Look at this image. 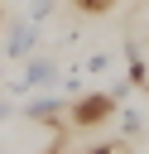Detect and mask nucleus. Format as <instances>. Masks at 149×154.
<instances>
[{"label":"nucleus","instance_id":"nucleus-1","mask_svg":"<svg viewBox=\"0 0 149 154\" xmlns=\"http://www.w3.org/2000/svg\"><path fill=\"white\" fill-rule=\"evenodd\" d=\"M111 111H115V96H111V91L82 96V101L72 106V125H101V120H111Z\"/></svg>","mask_w":149,"mask_h":154},{"label":"nucleus","instance_id":"nucleus-2","mask_svg":"<svg viewBox=\"0 0 149 154\" xmlns=\"http://www.w3.org/2000/svg\"><path fill=\"white\" fill-rule=\"evenodd\" d=\"M34 38H38L34 19H19V24L10 29V43H5V53H10V58H29V53H34Z\"/></svg>","mask_w":149,"mask_h":154},{"label":"nucleus","instance_id":"nucleus-3","mask_svg":"<svg viewBox=\"0 0 149 154\" xmlns=\"http://www.w3.org/2000/svg\"><path fill=\"white\" fill-rule=\"evenodd\" d=\"M53 72H58V67H53V63H43V58H38V63H29V72L19 77V91H29V87H43V82H53Z\"/></svg>","mask_w":149,"mask_h":154},{"label":"nucleus","instance_id":"nucleus-4","mask_svg":"<svg viewBox=\"0 0 149 154\" xmlns=\"http://www.w3.org/2000/svg\"><path fill=\"white\" fill-rule=\"evenodd\" d=\"M29 120H58V96H43V101H29L24 106Z\"/></svg>","mask_w":149,"mask_h":154},{"label":"nucleus","instance_id":"nucleus-5","mask_svg":"<svg viewBox=\"0 0 149 154\" xmlns=\"http://www.w3.org/2000/svg\"><path fill=\"white\" fill-rule=\"evenodd\" d=\"M115 0H77V10H87V14H106Z\"/></svg>","mask_w":149,"mask_h":154},{"label":"nucleus","instance_id":"nucleus-6","mask_svg":"<svg viewBox=\"0 0 149 154\" xmlns=\"http://www.w3.org/2000/svg\"><path fill=\"white\" fill-rule=\"evenodd\" d=\"M130 82H135V87H139V82H144V63H139V58H135V48H130Z\"/></svg>","mask_w":149,"mask_h":154},{"label":"nucleus","instance_id":"nucleus-7","mask_svg":"<svg viewBox=\"0 0 149 154\" xmlns=\"http://www.w3.org/2000/svg\"><path fill=\"white\" fill-rule=\"evenodd\" d=\"M87 154H115V149H111V144H101V149H87Z\"/></svg>","mask_w":149,"mask_h":154}]
</instances>
